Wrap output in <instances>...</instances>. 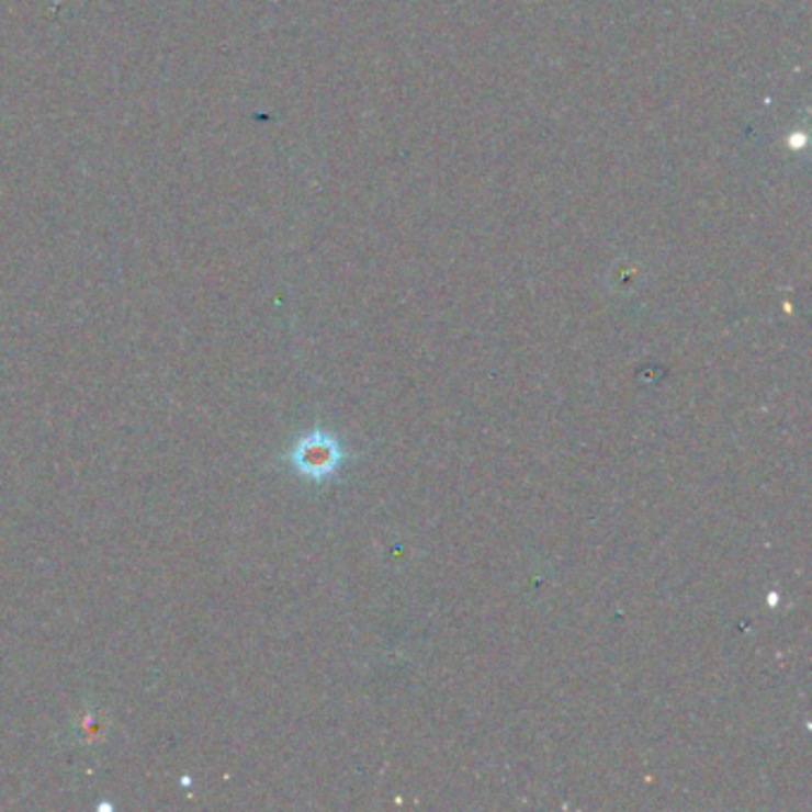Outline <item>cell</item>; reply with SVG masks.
Instances as JSON below:
<instances>
[{"mask_svg": "<svg viewBox=\"0 0 812 812\" xmlns=\"http://www.w3.org/2000/svg\"><path fill=\"white\" fill-rule=\"evenodd\" d=\"M351 458L343 448L341 439L325 429H313L291 446L284 460L298 477L313 484H327L339 477L346 460Z\"/></svg>", "mask_w": 812, "mask_h": 812, "instance_id": "obj_1", "label": "cell"}, {"mask_svg": "<svg viewBox=\"0 0 812 812\" xmlns=\"http://www.w3.org/2000/svg\"><path fill=\"white\" fill-rule=\"evenodd\" d=\"M79 734H81L83 738H89V741H98V738L103 736V726H101V722H98L95 718H83V720H81V730H79Z\"/></svg>", "mask_w": 812, "mask_h": 812, "instance_id": "obj_2", "label": "cell"}]
</instances>
